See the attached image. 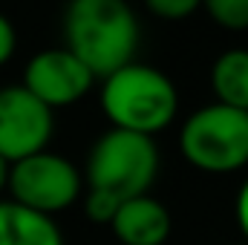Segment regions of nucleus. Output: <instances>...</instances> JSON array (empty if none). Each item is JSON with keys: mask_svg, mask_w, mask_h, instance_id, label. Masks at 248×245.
I'll list each match as a JSON object with an SVG mask.
<instances>
[{"mask_svg": "<svg viewBox=\"0 0 248 245\" xmlns=\"http://www.w3.org/2000/svg\"><path fill=\"white\" fill-rule=\"evenodd\" d=\"M139 38L136 12L124 0H75L63 12V49L95 81L136 61Z\"/></svg>", "mask_w": 248, "mask_h": 245, "instance_id": "f257e3e1", "label": "nucleus"}, {"mask_svg": "<svg viewBox=\"0 0 248 245\" xmlns=\"http://www.w3.org/2000/svg\"><path fill=\"white\" fill-rule=\"evenodd\" d=\"M101 110L113 130L153 138L176 119V84L150 63H127L101 81Z\"/></svg>", "mask_w": 248, "mask_h": 245, "instance_id": "f03ea898", "label": "nucleus"}, {"mask_svg": "<svg viewBox=\"0 0 248 245\" xmlns=\"http://www.w3.org/2000/svg\"><path fill=\"white\" fill-rule=\"evenodd\" d=\"M159 173V147L153 138L127 133V130H107L98 136L87 156V190L107 193L119 202L150 193V184Z\"/></svg>", "mask_w": 248, "mask_h": 245, "instance_id": "7ed1b4c3", "label": "nucleus"}, {"mask_svg": "<svg viewBox=\"0 0 248 245\" xmlns=\"http://www.w3.org/2000/svg\"><path fill=\"white\" fill-rule=\"evenodd\" d=\"M185 162L205 173H234L248 165V113L205 104L187 116L179 133Z\"/></svg>", "mask_w": 248, "mask_h": 245, "instance_id": "20e7f679", "label": "nucleus"}, {"mask_svg": "<svg viewBox=\"0 0 248 245\" xmlns=\"http://www.w3.org/2000/svg\"><path fill=\"white\" fill-rule=\"evenodd\" d=\"M6 187L12 190V202L23 205L41 216L55 219V214L75 205L84 182H81L78 168L66 156L41 150L29 159L9 165Z\"/></svg>", "mask_w": 248, "mask_h": 245, "instance_id": "39448f33", "label": "nucleus"}, {"mask_svg": "<svg viewBox=\"0 0 248 245\" xmlns=\"http://www.w3.org/2000/svg\"><path fill=\"white\" fill-rule=\"evenodd\" d=\"M55 116L20 84L0 87V159L9 165L46 150Z\"/></svg>", "mask_w": 248, "mask_h": 245, "instance_id": "423d86ee", "label": "nucleus"}, {"mask_svg": "<svg viewBox=\"0 0 248 245\" xmlns=\"http://www.w3.org/2000/svg\"><path fill=\"white\" fill-rule=\"evenodd\" d=\"M93 84H95L93 72L75 55H69L63 46L38 52L26 63L23 81H20V87L26 92H32L49 110L69 107V104L81 101L93 90Z\"/></svg>", "mask_w": 248, "mask_h": 245, "instance_id": "0eeeda50", "label": "nucleus"}, {"mask_svg": "<svg viewBox=\"0 0 248 245\" xmlns=\"http://www.w3.org/2000/svg\"><path fill=\"white\" fill-rule=\"evenodd\" d=\"M110 228L122 245H165L173 231V219L159 199L144 193L119 205Z\"/></svg>", "mask_w": 248, "mask_h": 245, "instance_id": "6e6552de", "label": "nucleus"}, {"mask_svg": "<svg viewBox=\"0 0 248 245\" xmlns=\"http://www.w3.org/2000/svg\"><path fill=\"white\" fill-rule=\"evenodd\" d=\"M0 245H63L55 219L0 199Z\"/></svg>", "mask_w": 248, "mask_h": 245, "instance_id": "1a4fd4ad", "label": "nucleus"}, {"mask_svg": "<svg viewBox=\"0 0 248 245\" xmlns=\"http://www.w3.org/2000/svg\"><path fill=\"white\" fill-rule=\"evenodd\" d=\"M211 90L217 104L248 113V49H228L214 61Z\"/></svg>", "mask_w": 248, "mask_h": 245, "instance_id": "9d476101", "label": "nucleus"}, {"mask_svg": "<svg viewBox=\"0 0 248 245\" xmlns=\"http://www.w3.org/2000/svg\"><path fill=\"white\" fill-rule=\"evenodd\" d=\"M208 17L228 32H246L248 29V0H205Z\"/></svg>", "mask_w": 248, "mask_h": 245, "instance_id": "9b49d317", "label": "nucleus"}, {"mask_svg": "<svg viewBox=\"0 0 248 245\" xmlns=\"http://www.w3.org/2000/svg\"><path fill=\"white\" fill-rule=\"evenodd\" d=\"M119 199H113V196H107V193H95V190H87V196H84V211H87V216L93 219V222H104V225H110L113 222V216H116V211H119Z\"/></svg>", "mask_w": 248, "mask_h": 245, "instance_id": "f8f14e48", "label": "nucleus"}, {"mask_svg": "<svg viewBox=\"0 0 248 245\" xmlns=\"http://www.w3.org/2000/svg\"><path fill=\"white\" fill-rule=\"evenodd\" d=\"M147 9L162 20H185L199 9V3L196 0H147Z\"/></svg>", "mask_w": 248, "mask_h": 245, "instance_id": "ddd939ff", "label": "nucleus"}, {"mask_svg": "<svg viewBox=\"0 0 248 245\" xmlns=\"http://www.w3.org/2000/svg\"><path fill=\"white\" fill-rule=\"evenodd\" d=\"M15 49H17V32H15V23H12L6 15H0V66L15 55Z\"/></svg>", "mask_w": 248, "mask_h": 245, "instance_id": "4468645a", "label": "nucleus"}, {"mask_svg": "<svg viewBox=\"0 0 248 245\" xmlns=\"http://www.w3.org/2000/svg\"><path fill=\"white\" fill-rule=\"evenodd\" d=\"M237 222H240V231L246 234V240H248V179L243 182L240 193H237Z\"/></svg>", "mask_w": 248, "mask_h": 245, "instance_id": "2eb2a0df", "label": "nucleus"}, {"mask_svg": "<svg viewBox=\"0 0 248 245\" xmlns=\"http://www.w3.org/2000/svg\"><path fill=\"white\" fill-rule=\"evenodd\" d=\"M6 184H9V162L0 159V193L6 190Z\"/></svg>", "mask_w": 248, "mask_h": 245, "instance_id": "dca6fc26", "label": "nucleus"}, {"mask_svg": "<svg viewBox=\"0 0 248 245\" xmlns=\"http://www.w3.org/2000/svg\"><path fill=\"white\" fill-rule=\"evenodd\" d=\"M243 245H246V243H243Z\"/></svg>", "mask_w": 248, "mask_h": 245, "instance_id": "f3484780", "label": "nucleus"}]
</instances>
